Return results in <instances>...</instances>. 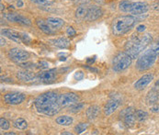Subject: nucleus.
<instances>
[{"mask_svg":"<svg viewBox=\"0 0 159 135\" xmlns=\"http://www.w3.org/2000/svg\"><path fill=\"white\" fill-rule=\"evenodd\" d=\"M59 96L52 91L40 95L34 102L37 111L47 116H54L60 111L61 106L58 102Z\"/></svg>","mask_w":159,"mask_h":135,"instance_id":"f257e3e1","label":"nucleus"},{"mask_svg":"<svg viewBox=\"0 0 159 135\" xmlns=\"http://www.w3.org/2000/svg\"><path fill=\"white\" fill-rule=\"evenodd\" d=\"M152 41L153 37L149 33L143 36L134 35L125 45V52H127L133 59L137 58L138 55L152 43Z\"/></svg>","mask_w":159,"mask_h":135,"instance_id":"f03ea898","label":"nucleus"},{"mask_svg":"<svg viewBox=\"0 0 159 135\" xmlns=\"http://www.w3.org/2000/svg\"><path fill=\"white\" fill-rule=\"evenodd\" d=\"M136 19L133 16H120L112 22V32L116 36H121L127 33L135 24Z\"/></svg>","mask_w":159,"mask_h":135,"instance_id":"7ed1b4c3","label":"nucleus"},{"mask_svg":"<svg viewBox=\"0 0 159 135\" xmlns=\"http://www.w3.org/2000/svg\"><path fill=\"white\" fill-rule=\"evenodd\" d=\"M119 8L122 12L131 13L134 15H141L148 11L149 6L144 2H132L123 0L120 3Z\"/></svg>","mask_w":159,"mask_h":135,"instance_id":"20e7f679","label":"nucleus"},{"mask_svg":"<svg viewBox=\"0 0 159 135\" xmlns=\"http://www.w3.org/2000/svg\"><path fill=\"white\" fill-rule=\"evenodd\" d=\"M159 54L151 47L146 50L137 60L136 68L139 71H146L152 67Z\"/></svg>","mask_w":159,"mask_h":135,"instance_id":"39448f33","label":"nucleus"},{"mask_svg":"<svg viewBox=\"0 0 159 135\" xmlns=\"http://www.w3.org/2000/svg\"><path fill=\"white\" fill-rule=\"evenodd\" d=\"M133 58L127 52H120L113 59V70L115 72H121L132 65Z\"/></svg>","mask_w":159,"mask_h":135,"instance_id":"423d86ee","label":"nucleus"},{"mask_svg":"<svg viewBox=\"0 0 159 135\" xmlns=\"http://www.w3.org/2000/svg\"><path fill=\"white\" fill-rule=\"evenodd\" d=\"M8 57L11 61L19 64L27 61L30 57V54L27 51H24L19 48H12L8 51Z\"/></svg>","mask_w":159,"mask_h":135,"instance_id":"0eeeda50","label":"nucleus"},{"mask_svg":"<svg viewBox=\"0 0 159 135\" xmlns=\"http://www.w3.org/2000/svg\"><path fill=\"white\" fill-rule=\"evenodd\" d=\"M78 101H79V97L75 93H73V92L62 94L58 97V102L62 108L71 107L72 105L77 103Z\"/></svg>","mask_w":159,"mask_h":135,"instance_id":"6e6552de","label":"nucleus"},{"mask_svg":"<svg viewBox=\"0 0 159 135\" xmlns=\"http://www.w3.org/2000/svg\"><path fill=\"white\" fill-rule=\"evenodd\" d=\"M25 95L20 92H11L4 96V100L7 104L9 105H19L25 100Z\"/></svg>","mask_w":159,"mask_h":135,"instance_id":"1a4fd4ad","label":"nucleus"},{"mask_svg":"<svg viewBox=\"0 0 159 135\" xmlns=\"http://www.w3.org/2000/svg\"><path fill=\"white\" fill-rule=\"evenodd\" d=\"M56 78H57V71L55 69L41 72L37 75V79L43 84H51L54 82Z\"/></svg>","mask_w":159,"mask_h":135,"instance_id":"9d476101","label":"nucleus"},{"mask_svg":"<svg viewBox=\"0 0 159 135\" xmlns=\"http://www.w3.org/2000/svg\"><path fill=\"white\" fill-rule=\"evenodd\" d=\"M5 18L9 20V21H12V22H17L19 24H21L23 26H30L31 22L30 20L24 17L22 15H19V14H14V13H9V14H6L5 15Z\"/></svg>","mask_w":159,"mask_h":135,"instance_id":"9b49d317","label":"nucleus"},{"mask_svg":"<svg viewBox=\"0 0 159 135\" xmlns=\"http://www.w3.org/2000/svg\"><path fill=\"white\" fill-rule=\"evenodd\" d=\"M154 79V75L152 74H143L139 80H137L134 84V88L137 90L144 89Z\"/></svg>","mask_w":159,"mask_h":135,"instance_id":"f8f14e48","label":"nucleus"},{"mask_svg":"<svg viewBox=\"0 0 159 135\" xmlns=\"http://www.w3.org/2000/svg\"><path fill=\"white\" fill-rule=\"evenodd\" d=\"M1 34L3 36L7 37L8 39H10L11 41L17 43H22V39H21V34H20L19 32L10 29H4L1 31Z\"/></svg>","mask_w":159,"mask_h":135,"instance_id":"ddd939ff","label":"nucleus"},{"mask_svg":"<svg viewBox=\"0 0 159 135\" xmlns=\"http://www.w3.org/2000/svg\"><path fill=\"white\" fill-rule=\"evenodd\" d=\"M102 14H103V11L99 7L93 6L88 9V14H87L86 19L89 21H93V20H96L98 18H100L102 16Z\"/></svg>","mask_w":159,"mask_h":135,"instance_id":"4468645a","label":"nucleus"},{"mask_svg":"<svg viewBox=\"0 0 159 135\" xmlns=\"http://www.w3.org/2000/svg\"><path fill=\"white\" fill-rule=\"evenodd\" d=\"M17 78L22 82H26V83H29V82H31V81H34L37 76L35 75L34 73L30 72V71H28L27 69L25 71H19L17 73Z\"/></svg>","mask_w":159,"mask_h":135,"instance_id":"2eb2a0df","label":"nucleus"},{"mask_svg":"<svg viewBox=\"0 0 159 135\" xmlns=\"http://www.w3.org/2000/svg\"><path fill=\"white\" fill-rule=\"evenodd\" d=\"M46 20H47L48 24L51 26V28L54 31L60 29L65 25V20L60 19V18H53V17H52V18H48Z\"/></svg>","mask_w":159,"mask_h":135,"instance_id":"dca6fc26","label":"nucleus"},{"mask_svg":"<svg viewBox=\"0 0 159 135\" xmlns=\"http://www.w3.org/2000/svg\"><path fill=\"white\" fill-rule=\"evenodd\" d=\"M119 105H120V103L116 99H111V100H109L107 102V104L105 105V107H104V113H105V115H107V116L111 115L118 109Z\"/></svg>","mask_w":159,"mask_h":135,"instance_id":"f3484780","label":"nucleus"},{"mask_svg":"<svg viewBox=\"0 0 159 135\" xmlns=\"http://www.w3.org/2000/svg\"><path fill=\"white\" fill-rule=\"evenodd\" d=\"M50 43H52V44L54 45L55 47H58V48H61V49H66V48H68L70 46L69 40L65 38V37L52 39V40H50Z\"/></svg>","mask_w":159,"mask_h":135,"instance_id":"a211bd4d","label":"nucleus"},{"mask_svg":"<svg viewBox=\"0 0 159 135\" xmlns=\"http://www.w3.org/2000/svg\"><path fill=\"white\" fill-rule=\"evenodd\" d=\"M36 24H37V26L39 27V29H40L42 31H43L45 34H54V33L56 32V31H54V30L51 28V26L48 24L47 20H37Z\"/></svg>","mask_w":159,"mask_h":135,"instance_id":"6ab92c4d","label":"nucleus"},{"mask_svg":"<svg viewBox=\"0 0 159 135\" xmlns=\"http://www.w3.org/2000/svg\"><path fill=\"white\" fill-rule=\"evenodd\" d=\"M99 111H100L99 107L97 106V105H93V106H90V107L88 109L86 114H87L88 119H95L98 116Z\"/></svg>","mask_w":159,"mask_h":135,"instance_id":"aec40b11","label":"nucleus"},{"mask_svg":"<svg viewBox=\"0 0 159 135\" xmlns=\"http://www.w3.org/2000/svg\"><path fill=\"white\" fill-rule=\"evenodd\" d=\"M159 100V93L156 90L152 89L146 96V102L148 104H156Z\"/></svg>","mask_w":159,"mask_h":135,"instance_id":"412c9836","label":"nucleus"},{"mask_svg":"<svg viewBox=\"0 0 159 135\" xmlns=\"http://www.w3.org/2000/svg\"><path fill=\"white\" fill-rule=\"evenodd\" d=\"M56 123L61 126H69L73 123V118L69 116H60L56 118Z\"/></svg>","mask_w":159,"mask_h":135,"instance_id":"4be33fe9","label":"nucleus"},{"mask_svg":"<svg viewBox=\"0 0 159 135\" xmlns=\"http://www.w3.org/2000/svg\"><path fill=\"white\" fill-rule=\"evenodd\" d=\"M123 119H124V123L128 126V127H133L135 123V117L134 114H133V111L127 113L123 116Z\"/></svg>","mask_w":159,"mask_h":135,"instance_id":"5701e85b","label":"nucleus"},{"mask_svg":"<svg viewBox=\"0 0 159 135\" xmlns=\"http://www.w3.org/2000/svg\"><path fill=\"white\" fill-rule=\"evenodd\" d=\"M88 7H85V6H80L76 8L75 10V18L76 19H79V20H82L84 18L87 17V14H88Z\"/></svg>","mask_w":159,"mask_h":135,"instance_id":"b1692460","label":"nucleus"},{"mask_svg":"<svg viewBox=\"0 0 159 135\" xmlns=\"http://www.w3.org/2000/svg\"><path fill=\"white\" fill-rule=\"evenodd\" d=\"M13 126L16 128V129H18V130H26L27 129V127H28V123H27V121L22 119V118H19V119H15L14 120V122H13Z\"/></svg>","mask_w":159,"mask_h":135,"instance_id":"393cba45","label":"nucleus"},{"mask_svg":"<svg viewBox=\"0 0 159 135\" xmlns=\"http://www.w3.org/2000/svg\"><path fill=\"white\" fill-rule=\"evenodd\" d=\"M134 117H135V119L139 122H142V121H144L147 117H148V113L146 111H143V110H138L134 112Z\"/></svg>","mask_w":159,"mask_h":135,"instance_id":"a878e982","label":"nucleus"},{"mask_svg":"<svg viewBox=\"0 0 159 135\" xmlns=\"http://www.w3.org/2000/svg\"><path fill=\"white\" fill-rule=\"evenodd\" d=\"M84 107H85V104H84V103H79V102H77V103L72 105L71 107H69L68 111L71 113H77L79 112V111H81V110L84 109Z\"/></svg>","mask_w":159,"mask_h":135,"instance_id":"bb28decb","label":"nucleus"},{"mask_svg":"<svg viewBox=\"0 0 159 135\" xmlns=\"http://www.w3.org/2000/svg\"><path fill=\"white\" fill-rule=\"evenodd\" d=\"M88 127H89V124H88V123H83V122H82V123L77 124V125L75 127V131L76 133L80 134V133H84V132L88 129Z\"/></svg>","mask_w":159,"mask_h":135,"instance_id":"cd10ccee","label":"nucleus"},{"mask_svg":"<svg viewBox=\"0 0 159 135\" xmlns=\"http://www.w3.org/2000/svg\"><path fill=\"white\" fill-rule=\"evenodd\" d=\"M0 127H1V129L4 130V131L8 130L9 127H10L8 120L6 119H4V118H1V119H0Z\"/></svg>","mask_w":159,"mask_h":135,"instance_id":"c85d7f7f","label":"nucleus"},{"mask_svg":"<svg viewBox=\"0 0 159 135\" xmlns=\"http://www.w3.org/2000/svg\"><path fill=\"white\" fill-rule=\"evenodd\" d=\"M30 1L40 6H48L52 4L55 0H30Z\"/></svg>","mask_w":159,"mask_h":135,"instance_id":"c756f323","label":"nucleus"},{"mask_svg":"<svg viewBox=\"0 0 159 135\" xmlns=\"http://www.w3.org/2000/svg\"><path fill=\"white\" fill-rule=\"evenodd\" d=\"M19 65L20 67L25 68V69H33V68L37 67L36 65L32 64V63H30V62H21V63H19Z\"/></svg>","mask_w":159,"mask_h":135,"instance_id":"7c9ffc66","label":"nucleus"},{"mask_svg":"<svg viewBox=\"0 0 159 135\" xmlns=\"http://www.w3.org/2000/svg\"><path fill=\"white\" fill-rule=\"evenodd\" d=\"M75 79L77 80V81H80L84 78V73L82 71H76L75 73V75H74Z\"/></svg>","mask_w":159,"mask_h":135,"instance_id":"2f4dec72","label":"nucleus"},{"mask_svg":"<svg viewBox=\"0 0 159 135\" xmlns=\"http://www.w3.org/2000/svg\"><path fill=\"white\" fill-rule=\"evenodd\" d=\"M66 33H67V35L68 36H71V37H73V36H75V30L72 28V27H68L67 28V29H66Z\"/></svg>","mask_w":159,"mask_h":135,"instance_id":"473e14b6","label":"nucleus"},{"mask_svg":"<svg viewBox=\"0 0 159 135\" xmlns=\"http://www.w3.org/2000/svg\"><path fill=\"white\" fill-rule=\"evenodd\" d=\"M21 39H22V43H29L30 42V38L26 34H21Z\"/></svg>","mask_w":159,"mask_h":135,"instance_id":"72a5a7b5","label":"nucleus"},{"mask_svg":"<svg viewBox=\"0 0 159 135\" xmlns=\"http://www.w3.org/2000/svg\"><path fill=\"white\" fill-rule=\"evenodd\" d=\"M150 110L154 113H159V105H156V106L151 107Z\"/></svg>","mask_w":159,"mask_h":135,"instance_id":"f704fd0d","label":"nucleus"},{"mask_svg":"<svg viewBox=\"0 0 159 135\" xmlns=\"http://www.w3.org/2000/svg\"><path fill=\"white\" fill-rule=\"evenodd\" d=\"M152 48H153V49H154V50L159 54V40L155 43V44L152 45Z\"/></svg>","mask_w":159,"mask_h":135,"instance_id":"c9c22d12","label":"nucleus"},{"mask_svg":"<svg viewBox=\"0 0 159 135\" xmlns=\"http://www.w3.org/2000/svg\"><path fill=\"white\" fill-rule=\"evenodd\" d=\"M136 30L138 32H143L145 30V26L144 25H140L136 28Z\"/></svg>","mask_w":159,"mask_h":135,"instance_id":"e433bc0d","label":"nucleus"},{"mask_svg":"<svg viewBox=\"0 0 159 135\" xmlns=\"http://www.w3.org/2000/svg\"><path fill=\"white\" fill-rule=\"evenodd\" d=\"M39 65H40V66H39V67L43 68V69L48 68V65H49L47 62H43H43H40V63H39Z\"/></svg>","mask_w":159,"mask_h":135,"instance_id":"4c0bfd02","label":"nucleus"},{"mask_svg":"<svg viewBox=\"0 0 159 135\" xmlns=\"http://www.w3.org/2000/svg\"><path fill=\"white\" fill-rule=\"evenodd\" d=\"M0 42H1V46H5V45H6V41L4 40L3 36L0 38Z\"/></svg>","mask_w":159,"mask_h":135,"instance_id":"58836bf2","label":"nucleus"},{"mask_svg":"<svg viewBox=\"0 0 159 135\" xmlns=\"http://www.w3.org/2000/svg\"><path fill=\"white\" fill-rule=\"evenodd\" d=\"M17 6H18L19 7H23L22 0H19V1H18V3H17Z\"/></svg>","mask_w":159,"mask_h":135,"instance_id":"ea45409f","label":"nucleus"},{"mask_svg":"<svg viewBox=\"0 0 159 135\" xmlns=\"http://www.w3.org/2000/svg\"><path fill=\"white\" fill-rule=\"evenodd\" d=\"M95 1H96L97 3H99V4H101V3H103V1H104V0H95Z\"/></svg>","mask_w":159,"mask_h":135,"instance_id":"a19ab883","label":"nucleus"},{"mask_svg":"<svg viewBox=\"0 0 159 135\" xmlns=\"http://www.w3.org/2000/svg\"><path fill=\"white\" fill-rule=\"evenodd\" d=\"M5 9V6L3 4H1V11H3Z\"/></svg>","mask_w":159,"mask_h":135,"instance_id":"79ce46f5","label":"nucleus"},{"mask_svg":"<svg viewBox=\"0 0 159 135\" xmlns=\"http://www.w3.org/2000/svg\"><path fill=\"white\" fill-rule=\"evenodd\" d=\"M6 135H15L14 133H5Z\"/></svg>","mask_w":159,"mask_h":135,"instance_id":"37998d69","label":"nucleus"},{"mask_svg":"<svg viewBox=\"0 0 159 135\" xmlns=\"http://www.w3.org/2000/svg\"><path fill=\"white\" fill-rule=\"evenodd\" d=\"M63 134H68V135H71L72 133H63Z\"/></svg>","mask_w":159,"mask_h":135,"instance_id":"c03bdc74","label":"nucleus"},{"mask_svg":"<svg viewBox=\"0 0 159 135\" xmlns=\"http://www.w3.org/2000/svg\"><path fill=\"white\" fill-rule=\"evenodd\" d=\"M157 6H158V7H157V8H159V3H157Z\"/></svg>","mask_w":159,"mask_h":135,"instance_id":"a18cd8bd","label":"nucleus"}]
</instances>
